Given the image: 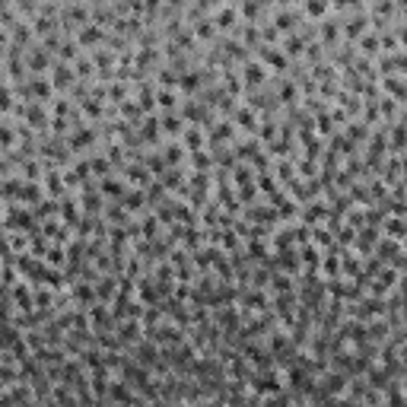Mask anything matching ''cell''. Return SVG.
<instances>
[{
    "label": "cell",
    "mask_w": 407,
    "mask_h": 407,
    "mask_svg": "<svg viewBox=\"0 0 407 407\" xmlns=\"http://www.w3.org/2000/svg\"><path fill=\"white\" fill-rule=\"evenodd\" d=\"M328 10H331L328 3H305V6H302V13H305V16H324Z\"/></svg>",
    "instance_id": "cell-7"
},
{
    "label": "cell",
    "mask_w": 407,
    "mask_h": 407,
    "mask_svg": "<svg viewBox=\"0 0 407 407\" xmlns=\"http://www.w3.org/2000/svg\"><path fill=\"white\" fill-rule=\"evenodd\" d=\"M159 124H162V131H166V134H181V115H166Z\"/></svg>",
    "instance_id": "cell-6"
},
{
    "label": "cell",
    "mask_w": 407,
    "mask_h": 407,
    "mask_svg": "<svg viewBox=\"0 0 407 407\" xmlns=\"http://www.w3.org/2000/svg\"><path fill=\"white\" fill-rule=\"evenodd\" d=\"M258 58H261L264 64H270L274 70H287V67H290L287 54H280L277 48H270V45H261V48H258Z\"/></svg>",
    "instance_id": "cell-3"
},
{
    "label": "cell",
    "mask_w": 407,
    "mask_h": 407,
    "mask_svg": "<svg viewBox=\"0 0 407 407\" xmlns=\"http://www.w3.org/2000/svg\"><path fill=\"white\" fill-rule=\"evenodd\" d=\"M102 42H105V29L99 23H86L77 32V45H102Z\"/></svg>",
    "instance_id": "cell-2"
},
{
    "label": "cell",
    "mask_w": 407,
    "mask_h": 407,
    "mask_svg": "<svg viewBox=\"0 0 407 407\" xmlns=\"http://www.w3.org/2000/svg\"><path fill=\"white\" fill-rule=\"evenodd\" d=\"M344 32H347V38H359L366 32V16H353L347 26H344Z\"/></svg>",
    "instance_id": "cell-5"
},
{
    "label": "cell",
    "mask_w": 407,
    "mask_h": 407,
    "mask_svg": "<svg viewBox=\"0 0 407 407\" xmlns=\"http://www.w3.org/2000/svg\"><path fill=\"white\" fill-rule=\"evenodd\" d=\"M235 121H239V124L245 127V131H255V127H258V124H255V115H252V112H245V108H242V112L235 115Z\"/></svg>",
    "instance_id": "cell-8"
},
{
    "label": "cell",
    "mask_w": 407,
    "mask_h": 407,
    "mask_svg": "<svg viewBox=\"0 0 407 407\" xmlns=\"http://www.w3.org/2000/svg\"><path fill=\"white\" fill-rule=\"evenodd\" d=\"M245 83L248 86H264V67L261 64H255V60L245 64Z\"/></svg>",
    "instance_id": "cell-4"
},
{
    "label": "cell",
    "mask_w": 407,
    "mask_h": 407,
    "mask_svg": "<svg viewBox=\"0 0 407 407\" xmlns=\"http://www.w3.org/2000/svg\"><path fill=\"white\" fill-rule=\"evenodd\" d=\"M73 70L83 73V77H89V73H92V64H89V60H77V67H73Z\"/></svg>",
    "instance_id": "cell-13"
},
{
    "label": "cell",
    "mask_w": 407,
    "mask_h": 407,
    "mask_svg": "<svg viewBox=\"0 0 407 407\" xmlns=\"http://www.w3.org/2000/svg\"><path fill=\"white\" fill-rule=\"evenodd\" d=\"M378 45H382V38H378V35H366V38H363V48L369 51V54H376Z\"/></svg>",
    "instance_id": "cell-10"
},
{
    "label": "cell",
    "mask_w": 407,
    "mask_h": 407,
    "mask_svg": "<svg viewBox=\"0 0 407 407\" xmlns=\"http://www.w3.org/2000/svg\"><path fill=\"white\" fill-rule=\"evenodd\" d=\"M185 140H188V146H201V144H204V137H201L198 127H191V131L185 134Z\"/></svg>",
    "instance_id": "cell-11"
},
{
    "label": "cell",
    "mask_w": 407,
    "mask_h": 407,
    "mask_svg": "<svg viewBox=\"0 0 407 407\" xmlns=\"http://www.w3.org/2000/svg\"><path fill=\"white\" fill-rule=\"evenodd\" d=\"M156 99H159V105H162V108H175V92H172V89H162Z\"/></svg>",
    "instance_id": "cell-9"
},
{
    "label": "cell",
    "mask_w": 407,
    "mask_h": 407,
    "mask_svg": "<svg viewBox=\"0 0 407 407\" xmlns=\"http://www.w3.org/2000/svg\"><path fill=\"white\" fill-rule=\"evenodd\" d=\"M175 159H181V146H178V144L166 146V162H175Z\"/></svg>",
    "instance_id": "cell-12"
},
{
    "label": "cell",
    "mask_w": 407,
    "mask_h": 407,
    "mask_svg": "<svg viewBox=\"0 0 407 407\" xmlns=\"http://www.w3.org/2000/svg\"><path fill=\"white\" fill-rule=\"evenodd\" d=\"M239 6H216L213 10V29L226 32V29H239Z\"/></svg>",
    "instance_id": "cell-1"
}]
</instances>
